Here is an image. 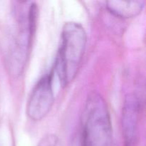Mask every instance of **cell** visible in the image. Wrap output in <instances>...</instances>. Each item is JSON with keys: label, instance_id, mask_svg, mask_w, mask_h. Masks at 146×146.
<instances>
[{"label": "cell", "instance_id": "7", "mask_svg": "<svg viewBox=\"0 0 146 146\" xmlns=\"http://www.w3.org/2000/svg\"><path fill=\"white\" fill-rule=\"evenodd\" d=\"M37 146H61L58 137L53 134L44 136Z\"/></svg>", "mask_w": 146, "mask_h": 146}, {"label": "cell", "instance_id": "6", "mask_svg": "<svg viewBox=\"0 0 146 146\" xmlns=\"http://www.w3.org/2000/svg\"><path fill=\"white\" fill-rule=\"evenodd\" d=\"M145 1H108L106 8L114 16L122 19L133 18L143 9Z\"/></svg>", "mask_w": 146, "mask_h": 146}, {"label": "cell", "instance_id": "1", "mask_svg": "<svg viewBox=\"0 0 146 146\" xmlns=\"http://www.w3.org/2000/svg\"><path fill=\"white\" fill-rule=\"evenodd\" d=\"M87 42L85 29L79 23L70 21L64 25L61 44L53 70L63 87L69 85L78 74Z\"/></svg>", "mask_w": 146, "mask_h": 146}, {"label": "cell", "instance_id": "3", "mask_svg": "<svg viewBox=\"0 0 146 146\" xmlns=\"http://www.w3.org/2000/svg\"><path fill=\"white\" fill-rule=\"evenodd\" d=\"M37 17L38 8L34 3L29 6L27 13L18 14L17 29L7 57L9 68L14 76H19L24 69L36 28Z\"/></svg>", "mask_w": 146, "mask_h": 146}, {"label": "cell", "instance_id": "4", "mask_svg": "<svg viewBox=\"0 0 146 146\" xmlns=\"http://www.w3.org/2000/svg\"><path fill=\"white\" fill-rule=\"evenodd\" d=\"M54 70L41 77L34 86L27 104V114L34 121H41L50 112L54 102Z\"/></svg>", "mask_w": 146, "mask_h": 146}, {"label": "cell", "instance_id": "5", "mask_svg": "<svg viewBox=\"0 0 146 146\" xmlns=\"http://www.w3.org/2000/svg\"><path fill=\"white\" fill-rule=\"evenodd\" d=\"M141 102L138 96H126L123 107L121 126L125 146H133L138 134Z\"/></svg>", "mask_w": 146, "mask_h": 146}, {"label": "cell", "instance_id": "2", "mask_svg": "<svg viewBox=\"0 0 146 146\" xmlns=\"http://www.w3.org/2000/svg\"><path fill=\"white\" fill-rule=\"evenodd\" d=\"M113 130L106 103L96 92L88 95L81 117V146H112Z\"/></svg>", "mask_w": 146, "mask_h": 146}]
</instances>
